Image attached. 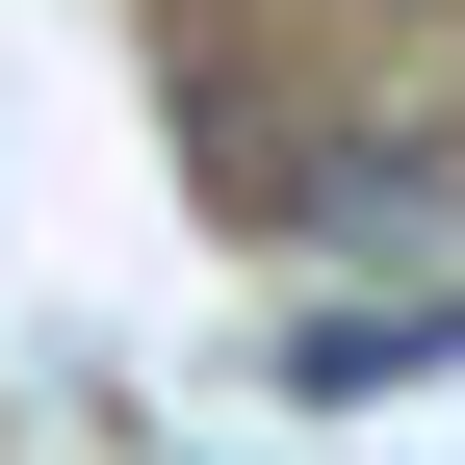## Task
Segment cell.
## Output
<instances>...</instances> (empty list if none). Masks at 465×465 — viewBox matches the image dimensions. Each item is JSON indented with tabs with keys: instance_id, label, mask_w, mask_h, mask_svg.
Returning a JSON list of instances; mask_svg holds the SVG:
<instances>
[{
	"instance_id": "obj_1",
	"label": "cell",
	"mask_w": 465,
	"mask_h": 465,
	"mask_svg": "<svg viewBox=\"0 0 465 465\" xmlns=\"http://www.w3.org/2000/svg\"><path fill=\"white\" fill-rule=\"evenodd\" d=\"M465 362V284H388V311H284V388H414Z\"/></svg>"
}]
</instances>
